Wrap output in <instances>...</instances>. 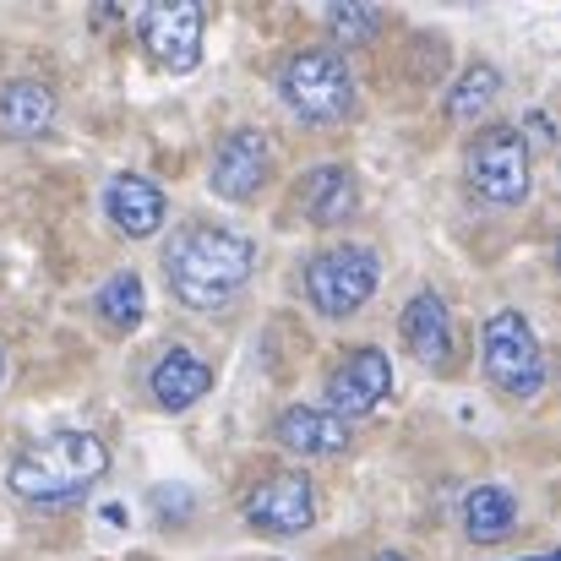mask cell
Returning <instances> with one entry per match:
<instances>
[{
    "instance_id": "6da1fadb",
    "label": "cell",
    "mask_w": 561,
    "mask_h": 561,
    "mask_svg": "<svg viewBox=\"0 0 561 561\" xmlns=\"http://www.w3.org/2000/svg\"><path fill=\"white\" fill-rule=\"evenodd\" d=\"M256 273V240L224 224H181L164 245V278L175 289V300L191 311H218L229 306L245 278Z\"/></svg>"
},
{
    "instance_id": "7a4b0ae2",
    "label": "cell",
    "mask_w": 561,
    "mask_h": 561,
    "mask_svg": "<svg viewBox=\"0 0 561 561\" xmlns=\"http://www.w3.org/2000/svg\"><path fill=\"white\" fill-rule=\"evenodd\" d=\"M104 474H110V447L93 431H49L11 458L5 485H11V496H22L33 507H71Z\"/></svg>"
},
{
    "instance_id": "3957f363",
    "label": "cell",
    "mask_w": 561,
    "mask_h": 561,
    "mask_svg": "<svg viewBox=\"0 0 561 561\" xmlns=\"http://www.w3.org/2000/svg\"><path fill=\"white\" fill-rule=\"evenodd\" d=\"M278 99L311 126H339V121L355 115V71L339 49L300 44L278 66Z\"/></svg>"
},
{
    "instance_id": "277c9868",
    "label": "cell",
    "mask_w": 561,
    "mask_h": 561,
    "mask_svg": "<svg viewBox=\"0 0 561 561\" xmlns=\"http://www.w3.org/2000/svg\"><path fill=\"white\" fill-rule=\"evenodd\" d=\"M480 366H485L491 387L502 398H513V403L540 398V387H546V350H540V339H535L524 311L496 306L485 317V328H480Z\"/></svg>"
},
{
    "instance_id": "5b68a950",
    "label": "cell",
    "mask_w": 561,
    "mask_h": 561,
    "mask_svg": "<svg viewBox=\"0 0 561 561\" xmlns=\"http://www.w3.org/2000/svg\"><path fill=\"white\" fill-rule=\"evenodd\" d=\"M376 278H381V256L371 245L344 240V245H328L306 262V300H311L317 317L344 322L376 295Z\"/></svg>"
},
{
    "instance_id": "8992f818",
    "label": "cell",
    "mask_w": 561,
    "mask_h": 561,
    "mask_svg": "<svg viewBox=\"0 0 561 561\" xmlns=\"http://www.w3.org/2000/svg\"><path fill=\"white\" fill-rule=\"evenodd\" d=\"M463 181L491 207L529 202V142L518 126H480L463 148Z\"/></svg>"
},
{
    "instance_id": "52a82bcc",
    "label": "cell",
    "mask_w": 561,
    "mask_h": 561,
    "mask_svg": "<svg viewBox=\"0 0 561 561\" xmlns=\"http://www.w3.org/2000/svg\"><path fill=\"white\" fill-rule=\"evenodd\" d=\"M240 513L256 535H273V540H289V535H306L317 518H322V502H317V485L300 474V469H278V474H262L245 496H240Z\"/></svg>"
},
{
    "instance_id": "ba28073f",
    "label": "cell",
    "mask_w": 561,
    "mask_h": 561,
    "mask_svg": "<svg viewBox=\"0 0 561 561\" xmlns=\"http://www.w3.org/2000/svg\"><path fill=\"white\" fill-rule=\"evenodd\" d=\"M202 27H207V11L196 0H159V5L142 11L137 38L153 55V66L186 77V71L202 66Z\"/></svg>"
},
{
    "instance_id": "9c48e42d",
    "label": "cell",
    "mask_w": 561,
    "mask_h": 561,
    "mask_svg": "<svg viewBox=\"0 0 561 561\" xmlns=\"http://www.w3.org/2000/svg\"><path fill=\"white\" fill-rule=\"evenodd\" d=\"M267 181H273V142H267V131H251V126L229 131L218 142V153H213V170H207L213 196H224V202H256L267 191Z\"/></svg>"
},
{
    "instance_id": "30bf717a",
    "label": "cell",
    "mask_w": 561,
    "mask_h": 561,
    "mask_svg": "<svg viewBox=\"0 0 561 561\" xmlns=\"http://www.w3.org/2000/svg\"><path fill=\"white\" fill-rule=\"evenodd\" d=\"M387 398H392V360H387V350H376V344L350 350V360L328 376V414H339V420L371 414Z\"/></svg>"
},
{
    "instance_id": "8fae6325",
    "label": "cell",
    "mask_w": 561,
    "mask_h": 561,
    "mask_svg": "<svg viewBox=\"0 0 561 561\" xmlns=\"http://www.w3.org/2000/svg\"><path fill=\"white\" fill-rule=\"evenodd\" d=\"M60 115V99L44 77H5L0 82V142H38Z\"/></svg>"
},
{
    "instance_id": "7c38bea8",
    "label": "cell",
    "mask_w": 561,
    "mask_h": 561,
    "mask_svg": "<svg viewBox=\"0 0 561 561\" xmlns=\"http://www.w3.org/2000/svg\"><path fill=\"white\" fill-rule=\"evenodd\" d=\"M273 442L295 458H339V453H350V420L311 409V403H289L273 420Z\"/></svg>"
},
{
    "instance_id": "4fadbf2b",
    "label": "cell",
    "mask_w": 561,
    "mask_h": 561,
    "mask_svg": "<svg viewBox=\"0 0 561 561\" xmlns=\"http://www.w3.org/2000/svg\"><path fill=\"white\" fill-rule=\"evenodd\" d=\"M104 218L126 234V240H153L170 218V196L153 186L148 175H115L104 186Z\"/></svg>"
},
{
    "instance_id": "5bb4252c",
    "label": "cell",
    "mask_w": 561,
    "mask_h": 561,
    "mask_svg": "<svg viewBox=\"0 0 561 561\" xmlns=\"http://www.w3.org/2000/svg\"><path fill=\"white\" fill-rule=\"evenodd\" d=\"M398 333H403V350L420 360V366H447L453 360V311H447V300L436 295V289H420L409 306H403V317H398Z\"/></svg>"
},
{
    "instance_id": "9a60e30c",
    "label": "cell",
    "mask_w": 561,
    "mask_h": 561,
    "mask_svg": "<svg viewBox=\"0 0 561 561\" xmlns=\"http://www.w3.org/2000/svg\"><path fill=\"white\" fill-rule=\"evenodd\" d=\"M148 392H153V403H159V409L181 414V409L202 403V398L213 392V366H207L196 350L175 344V350H164V355L153 360V371H148Z\"/></svg>"
},
{
    "instance_id": "2e32d148",
    "label": "cell",
    "mask_w": 561,
    "mask_h": 561,
    "mask_svg": "<svg viewBox=\"0 0 561 561\" xmlns=\"http://www.w3.org/2000/svg\"><path fill=\"white\" fill-rule=\"evenodd\" d=\"M300 213H306L311 229H339V224H350V218L360 213V181H355V170H350V164H322V170H311L306 186H300Z\"/></svg>"
},
{
    "instance_id": "e0dca14e",
    "label": "cell",
    "mask_w": 561,
    "mask_h": 561,
    "mask_svg": "<svg viewBox=\"0 0 561 561\" xmlns=\"http://www.w3.org/2000/svg\"><path fill=\"white\" fill-rule=\"evenodd\" d=\"M518 529V496L507 485H474L463 496V535L474 546H496Z\"/></svg>"
},
{
    "instance_id": "ac0fdd59",
    "label": "cell",
    "mask_w": 561,
    "mask_h": 561,
    "mask_svg": "<svg viewBox=\"0 0 561 561\" xmlns=\"http://www.w3.org/2000/svg\"><path fill=\"white\" fill-rule=\"evenodd\" d=\"M93 311H99V322H104L110 333H137V328H142V311H148V289H142V278H137L131 267H121L115 278L99 284Z\"/></svg>"
},
{
    "instance_id": "d6986e66",
    "label": "cell",
    "mask_w": 561,
    "mask_h": 561,
    "mask_svg": "<svg viewBox=\"0 0 561 561\" xmlns=\"http://www.w3.org/2000/svg\"><path fill=\"white\" fill-rule=\"evenodd\" d=\"M496 93H502V71H496L491 60L463 66V77H458V82H453V93H447V121H458V126L480 121V115L496 104Z\"/></svg>"
},
{
    "instance_id": "ffe728a7",
    "label": "cell",
    "mask_w": 561,
    "mask_h": 561,
    "mask_svg": "<svg viewBox=\"0 0 561 561\" xmlns=\"http://www.w3.org/2000/svg\"><path fill=\"white\" fill-rule=\"evenodd\" d=\"M381 5H366V0H355V5H328L322 11V27H328V49H366L376 33H381Z\"/></svg>"
},
{
    "instance_id": "44dd1931",
    "label": "cell",
    "mask_w": 561,
    "mask_h": 561,
    "mask_svg": "<svg viewBox=\"0 0 561 561\" xmlns=\"http://www.w3.org/2000/svg\"><path fill=\"white\" fill-rule=\"evenodd\" d=\"M529 131H535L540 142H551V137H557V131H551V115H540V110L529 115Z\"/></svg>"
},
{
    "instance_id": "7402d4cb",
    "label": "cell",
    "mask_w": 561,
    "mask_h": 561,
    "mask_svg": "<svg viewBox=\"0 0 561 561\" xmlns=\"http://www.w3.org/2000/svg\"><path fill=\"white\" fill-rule=\"evenodd\" d=\"M366 561H409V557H403V551H371Z\"/></svg>"
},
{
    "instance_id": "603a6c76",
    "label": "cell",
    "mask_w": 561,
    "mask_h": 561,
    "mask_svg": "<svg viewBox=\"0 0 561 561\" xmlns=\"http://www.w3.org/2000/svg\"><path fill=\"white\" fill-rule=\"evenodd\" d=\"M518 561H561L557 551H540V557H518Z\"/></svg>"
},
{
    "instance_id": "cb8c5ba5",
    "label": "cell",
    "mask_w": 561,
    "mask_h": 561,
    "mask_svg": "<svg viewBox=\"0 0 561 561\" xmlns=\"http://www.w3.org/2000/svg\"><path fill=\"white\" fill-rule=\"evenodd\" d=\"M0 381H5V355H0Z\"/></svg>"
}]
</instances>
